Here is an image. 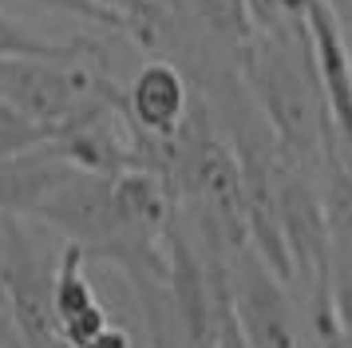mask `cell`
Listing matches in <instances>:
<instances>
[{"mask_svg":"<svg viewBox=\"0 0 352 348\" xmlns=\"http://www.w3.org/2000/svg\"><path fill=\"white\" fill-rule=\"evenodd\" d=\"M123 115L131 127L151 142H175L182 135L186 119L194 115V99L186 79L170 60H151L139 67V76L131 79V87H123Z\"/></svg>","mask_w":352,"mask_h":348,"instance_id":"4","label":"cell"},{"mask_svg":"<svg viewBox=\"0 0 352 348\" xmlns=\"http://www.w3.org/2000/svg\"><path fill=\"white\" fill-rule=\"evenodd\" d=\"M40 142H48V135H44L40 127L28 123L24 115H16L12 107H4V103H0V158L20 155V151L40 146Z\"/></svg>","mask_w":352,"mask_h":348,"instance_id":"10","label":"cell"},{"mask_svg":"<svg viewBox=\"0 0 352 348\" xmlns=\"http://www.w3.org/2000/svg\"><path fill=\"white\" fill-rule=\"evenodd\" d=\"M119 91L96 63L72 56H4L0 60V103L36 123L48 139L83 119L91 107Z\"/></svg>","mask_w":352,"mask_h":348,"instance_id":"2","label":"cell"},{"mask_svg":"<svg viewBox=\"0 0 352 348\" xmlns=\"http://www.w3.org/2000/svg\"><path fill=\"white\" fill-rule=\"evenodd\" d=\"M214 348H245L241 332L234 329V320H230V309H226V316H222V329H218V345Z\"/></svg>","mask_w":352,"mask_h":348,"instance_id":"12","label":"cell"},{"mask_svg":"<svg viewBox=\"0 0 352 348\" xmlns=\"http://www.w3.org/2000/svg\"><path fill=\"white\" fill-rule=\"evenodd\" d=\"M309 4L313 0H250V16H254V28L261 32L301 28Z\"/></svg>","mask_w":352,"mask_h":348,"instance_id":"8","label":"cell"},{"mask_svg":"<svg viewBox=\"0 0 352 348\" xmlns=\"http://www.w3.org/2000/svg\"><path fill=\"white\" fill-rule=\"evenodd\" d=\"M52 316L56 332L67 348H83L91 336L111 325V316L99 301L96 285L87 277V253L80 246H64L56 257V277H52Z\"/></svg>","mask_w":352,"mask_h":348,"instance_id":"5","label":"cell"},{"mask_svg":"<svg viewBox=\"0 0 352 348\" xmlns=\"http://www.w3.org/2000/svg\"><path fill=\"white\" fill-rule=\"evenodd\" d=\"M226 297L245 348H301L289 281L257 257L254 246L226 257Z\"/></svg>","mask_w":352,"mask_h":348,"instance_id":"3","label":"cell"},{"mask_svg":"<svg viewBox=\"0 0 352 348\" xmlns=\"http://www.w3.org/2000/svg\"><path fill=\"white\" fill-rule=\"evenodd\" d=\"M238 56L245 83L261 107V119L270 127V139L277 142L281 158L293 166L324 162L333 131H329L324 91H320V76L305 24L277 32L254 28L250 44Z\"/></svg>","mask_w":352,"mask_h":348,"instance_id":"1","label":"cell"},{"mask_svg":"<svg viewBox=\"0 0 352 348\" xmlns=\"http://www.w3.org/2000/svg\"><path fill=\"white\" fill-rule=\"evenodd\" d=\"M324 8L333 12L336 28H340V36H344V44L352 52V0H324Z\"/></svg>","mask_w":352,"mask_h":348,"instance_id":"11","label":"cell"},{"mask_svg":"<svg viewBox=\"0 0 352 348\" xmlns=\"http://www.w3.org/2000/svg\"><path fill=\"white\" fill-rule=\"evenodd\" d=\"M80 44H60L32 32L24 20H16L12 12L0 8V60L4 56H72Z\"/></svg>","mask_w":352,"mask_h":348,"instance_id":"7","label":"cell"},{"mask_svg":"<svg viewBox=\"0 0 352 348\" xmlns=\"http://www.w3.org/2000/svg\"><path fill=\"white\" fill-rule=\"evenodd\" d=\"M0 8H48V12H67V16H83L91 24H107V28H123L119 16L111 8H103L96 0H0Z\"/></svg>","mask_w":352,"mask_h":348,"instance_id":"9","label":"cell"},{"mask_svg":"<svg viewBox=\"0 0 352 348\" xmlns=\"http://www.w3.org/2000/svg\"><path fill=\"white\" fill-rule=\"evenodd\" d=\"M0 348H8V345H4V340H0Z\"/></svg>","mask_w":352,"mask_h":348,"instance_id":"13","label":"cell"},{"mask_svg":"<svg viewBox=\"0 0 352 348\" xmlns=\"http://www.w3.org/2000/svg\"><path fill=\"white\" fill-rule=\"evenodd\" d=\"M186 12L222 44H230L234 52L250 44L254 36V16H250V0H182Z\"/></svg>","mask_w":352,"mask_h":348,"instance_id":"6","label":"cell"}]
</instances>
